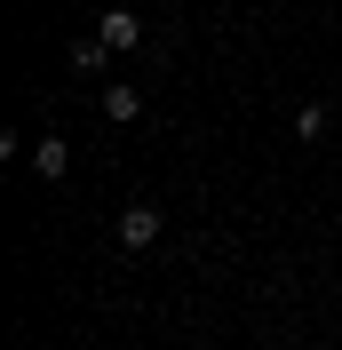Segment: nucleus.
<instances>
[{
  "label": "nucleus",
  "mask_w": 342,
  "mask_h": 350,
  "mask_svg": "<svg viewBox=\"0 0 342 350\" xmlns=\"http://www.w3.org/2000/svg\"><path fill=\"white\" fill-rule=\"evenodd\" d=\"M135 111H144V96H135L128 80H111V88H104V120H111V128H128Z\"/></svg>",
  "instance_id": "3"
},
{
  "label": "nucleus",
  "mask_w": 342,
  "mask_h": 350,
  "mask_svg": "<svg viewBox=\"0 0 342 350\" xmlns=\"http://www.w3.org/2000/svg\"><path fill=\"white\" fill-rule=\"evenodd\" d=\"M104 56H111L104 40H80V48H72V64H80V72H104Z\"/></svg>",
  "instance_id": "6"
},
{
  "label": "nucleus",
  "mask_w": 342,
  "mask_h": 350,
  "mask_svg": "<svg viewBox=\"0 0 342 350\" xmlns=\"http://www.w3.org/2000/svg\"><path fill=\"white\" fill-rule=\"evenodd\" d=\"M159 239V207H144V199H135L128 215H120V247H151Z\"/></svg>",
  "instance_id": "2"
},
{
  "label": "nucleus",
  "mask_w": 342,
  "mask_h": 350,
  "mask_svg": "<svg viewBox=\"0 0 342 350\" xmlns=\"http://www.w3.org/2000/svg\"><path fill=\"white\" fill-rule=\"evenodd\" d=\"M64 159H72V152H64V135H40V144H32V167H40L48 183L64 175Z\"/></svg>",
  "instance_id": "4"
},
{
  "label": "nucleus",
  "mask_w": 342,
  "mask_h": 350,
  "mask_svg": "<svg viewBox=\"0 0 342 350\" xmlns=\"http://www.w3.org/2000/svg\"><path fill=\"white\" fill-rule=\"evenodd\" d=\"M295 135H302V144H319V135H326V104H302V111H295Z\"/></svg>",
  "instance_id": "5"
},
{
  "label": "nucleus",
  "mask_w": 342,
  "mask_h": 350,
  "mask_svg": "<svg viewBox=\"0 0 342 350\" xmlns=\"http://www.w3.org/2000/svg\"><path fill=\"white\" fill-rule=\"evenodd\" d=\"M96 40H104L111 56H128V48L144 40V16H135V8H104V16H96Z\"/></svg>",
  "instance_id": "1"
}]
</instances>
